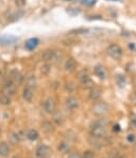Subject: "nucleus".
Instances as JSON below:
<instances>
[{"label":"nucleus","instance_id":"1","mask_svg":"<svg viewBox=\"0 0 136 158\" xmlns=\"http://www.w3.org/2000/svg\"><path fill=\"white\" fill-rule=\"evenodd\" d=\"M107 121L104 119L99 120L93 123L91 127V135L96 138H102V137L107 136V131H105V125H107Z\"/></svg>","mask_w":136,"mask_h":158},{"label":"nucleus","instance_id":"2","mask_svg":"<svg viewBox=\"0 0 136 158\" xmlns=\"http://www.w3.org/2000/svg\"><path fill=\"white\" fill-rule=\"evenodd\" d=\"M109 105L107 103L103 101H99V102H95L94 105L91 106V111L93 114H95L97 116H104L105 114L109 113Z\"/></svg>","mask_w":136,"mask_h":158},{"label":"nucleus","instance_id":"3","mask_svg":"<svg viewBox=\"0 0 136 158\" xmlns=\"http://www.w3.org/2000/svg\"><path fill=\"white\" fill-rule=\"evenodd\" d=\"M107 52L109 54V56H111L114 60H119L121 56H122V48L119 45H116V44H112L110 45L107 49Z\"/></svg>","mask_w":136,"mask_h":158},{"label":"nucleus","instance_id":"4","mask_svg":"<svg viewBox=\"0 0 136 158\" xmlns=\"http://www.w3.org/2000/svg\"><path fill=\"white\" fill-rule=\"evenodd\" d=\"M2 94H6L9 97H13L16 94V85L12 82L10 78L6 80L3 84V88H2Z\"/></svg>","mask_w":136,"mask_h":158},{"label":"nucleus","instance_id":"5","mask_svg":"<svg viewBox=\"0 0 136 158\" xmlns=\"http://www.w3.org/2000/svg\"><path fill=\"white\" fill-rule=\"evenodd\" d=\"M50 153H51L50 148L46 145H41L35 151V155L37 158H49Z\"/></svg>","mask_w":136,"mask_h":158},{"label":"nucleus","instance_id":"6","mask_svg":"<svg viewBox=\"0 0 136 158\" xmlns=\"http://www.w3.org/2000/svg\"><path fill=\"white\" fill-rule=\"evenodd\" d=\"M44 110L47 114H53L56 110V103L52 98H48L44 102Z\"/></svg>","mask_w":136,"mask_h":158},{"label":"nucleus","instance_id":"7","mask_svg":"<svg viewBox=\"0 0 136 158\" xmlns=\"http://www.w3.org/2000/svg\"><path fill=\"white\" fill-rule=\"evenodd\" d=\"M10 79L12 80V82L15 85H20L22 82H24V80H25L24 75H22V74L20 73L18 70H16V69H13V70L11 71Z\"/></svg>","mask_w":136,"mask_h":158},{"label":"nucleus","instance_id":"8","mask_svg":"<svg viewBox=\"0 0 136 158\" xmlns=\"http://www.w3.org/2000/svg\"><path fill=\"white\" fill-rule=\"evenodd\" d=\"M65 104H66V107L70 110H76V108L79 107V101H78V99L75 97L67 98V99H66Z\"/></svg>","mask_w":136,"mask_h":158},{"label":"nucleus","instance_id":"9","mask_svg":"<svg viewBox=\"0 0 136 158\" xmlns=\"http://www.w3.org/2000/svg\"><path fill=\"white\" fill-rule=\"evenodd\" d=\"M54 53L55 51L52 50V49H47L43 52L41 54V60H43L45 63H48L50 61H53V57H54Z\"/></svg>","mask_w":136,"mask_h":158},{"label":"nucleus","instance_id":"10","mask_svg":"<svg viewBox=\"0 0 136 158\" xmlns=\"http://www.w3.org/2000/svg\"><path fill=\"white\" fill-rule=\"evenodd\" d=\"M64 68H65V70L68 71V72H72V71H75L76 68H77V62H76V60L72 59V57H69L67 61L65 62V66H64Z\"/></svg>","mask_w":136,"mask_h":158},{"label":"nucleus","instance_id":"11","mask_svg":"<svg viewBox=\"0 0 136 158\" xmlns=\"http://www.w3.org/2000/svg\"><path fill=\"white\" fill-rule=\"evenodd\" d=\"M36 85H37V80H36L35 74L33 73L29 74L26 79V87H29L31 88V89H33V88L36 87Z\"/></svg>","mask_w":136,"mask_h":158},{"label":"nucleus","instance_id":"12","mask_svg":"<svg viewBox=\"0 0 136 158\" xmlns=\"http://www.w3.org/2000/svg\"><path fill=\"white\" fill-rule=\"evenodd\" d=\"M101 94H102L101 88L94 86L91 89V91H89V98H91V100H93V101H97V100L101 97Z\"/></svg>","mask_w":136,"mask_h":158},{"label":"nucleus","instance_id":"13","mask_svg":"<svg viewBox=\"0 0 136 158\" xmlns=\"http://www.w3.org/2000/svg\"><path fill=\"white\" fill-rule=\"evenodd\" d=\"M38 44H40V40H38V38H30L28 39L26 41V44H25V47H26L27 50H34L36 47L38 46Z\"/></svg>","mask_w":136,"mask_h":158},{"label":"nucleus","instance_id":"14","mask_svg":"<svg viewBox=\"0 0 136 158\" xmlns=\"http://www.w3.org/2000/svg\"><path fill=\"white\" fill-rule=\"evenodd\" d=\"M94 71H95L96 75L98 76L99 79H101V80H104V79L107 78V71H105V69L103 68L102 66H100V65H97L95 68H94Z\"/></svg>","mask_w":136,"mask_h":158},{"label":"nucleus","instance_id":"15","mask_svg":"<svg viewBox=\"0 0 136 158\" xmlns=\"http://www.w3.org/2000/svg\"><path fill=\"white\" fill-rule=\"evenodd\" d=\"M94 85H95V83H94V81L89 76L81 80V87L83 89H91L94 87Z\"/></svg>","mask_w":136,"mask_h":158},{"label":"nucleus","instance_id":"16","mask_svg":"<svg viewBox=\"0 0 136 158\" xmlns=\"http://www.w3.org/2000/svg\"><path fill=\"white\" fill-rule=\"evenodd\" d=\"M22 98L26 102H31L33 99V90L29 87H26L22 91Z\"/></svg>","mask_w":136,"mask_h":158},{"label":"nucleus","instance_id":"17","mask_svg":"<svg viewBox=\"0 0 136 158\" xmlns=\"http://www.w3.org/2000/svg\"><path fill=\"white\" fill-rule=\"evenodd\" d=\"M9 154H10V148H9L8 143L0 142V156L8 157Z\"/></svg>","mask_w":136,"mask_h":158},{"label":"nucleus","instance_id":"18","mask_svg":"<svg viewBox=\"0 0 136 158\" xmlns=\"http://www.w3.org/2000/svg\"><path fill=\"white\" fill-rule=\"evenodd\" d=\"M17 40L15 36H2L0 37V45H11Z\"/></svg>","mask_w":136,"mask_h":158},{"label":"nucleus","instance_id":"19","mask_svg":"<svg viewBox=\"0 0 136 158\" xmlns=\"http://www.w3.org/2000/svg\"><path fill=\"white\" fill-rule=\"evenodd\" d=\"M53 121L56 123L57 125H62L64 122V118H63V115H62V113H60V111L55 110L53 114Z\"/></svg>","mask_w":136,"mask_h":158},{"label":"nucleus","instance_id":"20","mask_svg":"<svg viewBox=\"0 0 136 158\" xmlns=\"http://www.w3.org/2000/svg\"><path fill=\"white\" fill-rule=\"evenodd\" d=\"M41 129H43V131L46 132V133H51V132H53L54 127H53V125L51 124V122L45 121L41 123Z\"/></svg>","mask_w":136,"mask_h":158},{"label":"nucleus","instance_id":"21","mask_svg":"<svg viewBox=\"0 0 136 158\" xmlns=\"http://www.w3.org/2000/svg\"><path fill=\"white\" fill-rule=\"evenodd\" d=\"M9 142L13 145H18V142H19V134H17V133L11 134L10 136H9Z\"/></svg>","mask_w":136,"mask_h":158},{"label":"nucleus","instance_id":"22","mask_svg":"<svg viewBox=\"0 0 136 158\" xmlns=\"http://www.w3.org/2000/svg\"><path fill=\"white\" fill-rule=\"evenodd\" d=\"M0 104H1V105H3V106L10 105V104H11V97L2 94L1 96H0Z\"/></svg>","mask_w":136,"mask_h":158},{"label":"nucleus","instance_id":"23","mask_svg":"<svg viewBox=\"0 0 136 158\" xmlns=\"http://www.w3.org/2000/svg\"><path fill=\"white\" fill-rule=\"evenodd\" d=\"M27 138L29 139V140H36V139L38 138V133L37 131H35V129H30V131H28L27 133Z\"/></svg>","mask_w":136,"mask_h":158},{"label":"nucleus","instance_id":"24","mask_svg":"<svg viewBox=\"0 0 136 158\" xmlns=\"http://www.w3.org/2000/svg\"><path fill=\"white\" fill-rule=\"evenodd\" d=\"M50 70H51V66H50L48 63H45L44 65H41V73L43 74V75H48L50 72Z\"/></svg>","mask_w":136,"mask_h":158},{"label":"nucleus","instance_id":"25","mask_svg":"<svg viewBox=\"0 0 136 158\" xmlns=\"http://www.w3.org/2000/svg\"><path fill=\"white\" fill-rule=\"evenodd\" d=\"M69 150H70V145H69V142H62V143H60V145H59V151H60V152L67 153Z\"/></svg>","mask_w":136,"mask_h":158},{"label":"nucleus","instance_id":"26","mask_svg":"<svg viewBox=\"0 0 136 158\" xmlns=\"http://www.w3.org/2000/svg\"><path fill=\"white\" fill-rule=\"evenodd\" d=\"M63 56H64V54H63V52H62L61 50H60V51H55L53 61H52V62H54L55 64H57V63H61L62 59H63Z\"/></svg>","mask_w":136,"mask_h":158},{"label":"nucleus","instance_id":"27","mask_svg":"<svg viewBox=\"0 0 136 158\" xmlns=\"http://www.w3.org/2000/svg\"><path fill=\"white\" fill-rule=\"evenodd\" d=\"M116 81H117V84H118V86H120V87H124V85H126V79H124L123 75H117Z\"/></svg>","mask_w":136,"mask_h":158},{"label":"nucleus","instance_id":"28","mask_svg":"<svg viewBox=\"0 0 136 158\" xmlns=\"http://www.w3.org/2000/svg\"><path fill=\"white\" fill-rule=\"evenodd\" d=\"M78 76H79L80 80H83V79H85V78H88L89 71L87 70V69H83V70H81L79 73H78Z\"/></svg>","mask_w":136,"mask_h":158},{"label":"nucleus","instance_id":"29","mask_svg":"<svg viewBox=\"0 0 136 158\" xmlns=\"http://www.w3.org/2000/svg\"><path fill=\"white\" fill-rule=\"evenodd\" d=\"M75 88H76V86H75V84H73L72 82H67V83H66L65 89L67 90L68 92H72L73 90H75Z\"/></svg>","mask_w":136,"mask_h":158},{"label":"nucleus","instance_id":"30","mask_svg":"<svg viewBox=\"0 0 136 158\" xmlns=\"http://www.w3.org/2000/svg\"><path fill=\"white\" fill-rule=\"evenodd\" d=\"M83 158H95V154L91 151H86L83 154Z\"/></svg>","mask_w":136,"mask_h":158},{"label":"nucleus","instance_id":"31","mask_svg":"<svg viewBox=\"0 0 136 158\" xmlns=\"http://www.w3.org/2000/svg\"><path fill=\"white\" fill-rule=\"evenodd\" d=\"M82 3L85 6H94L96 3V0H82Z\"/></svg>","mask_w":136,"mask_h":158},{"label":"nucleus","instance_id":"32","mask_svg":"<svg viewBox=\"0 0 136 158\" xmlns=\"http://www.w3.org/2000/svg\"><path fill=\"white\" fill-rule=\"evenodd\" d=\"M135 138H136V136L134 134H130V135H128V137H126V140H128L129 142H134Z\"/></svg>","mask_w":136,"mask_h":158},{"label":"nucleus","instance_id":"33","mask_svg":"<svg viewBox=\"0 0 136 158\" xmlns=\"http://www.w3.org/2000/svg\"><path fill=\"white\" fill-rule=\"evenodd\" d=\"M15 3L17 6H24L26 3V0H15Z\"/></svg>","mask_w":136,"mask_h":158},{"label":"nucleus","instance_id":"34","mask_svg":"<svg viewBox=\"0 0 136 158\" xmlns=\"http://www.w3.org/2000/svg\"><path fill=\"white\" fill-rule=\"evenodd\" d=\"M67 158H83L81 155L78 154V153H72V154H70Z\"/></svg>","mask_w":136,"mask_h":158},{"label":"nucleus","instance_id":"35","mask_svg":"<svg viewBox=\"0 0 136 158\" xmlns=\"http://www.w3.org/2000/svg\"><path fill=\"white\" fill-rule=\"evenodd\" d=\"M131 126H132L133 129H136V117H133L132 119H131Z\"/></svg>","mask_w":136,"mask_h":158},{"label":"nucleus","instance_id":"36","mask_svg":"<svg viewBox=\"0 0 136 158\" xmlns=\"http://www.w3.org/2000/svg\"><path fill=\"white\" fill-rule=\"evenodd\" d=\"M113 129H114L115 132H119V131H120V126H119V125H115Z\"/></svg>","mask_w":136,"mask_h":158},{"label":"nucleus","instance_id":"37","mask_svg":"<svg viewBox=\"0 0 136 158\" xmlns=\"http://www.w3.org/2000/svg\"><path fill=\"white\" fill-rule=\"evenodd\" d=\"M119 158H126V156H121V157H119Z\"/></svg>","mask_w":136,"mask_h":158},{"label":"nucleus","instance_id":"38","mask_svg":"<svg viewBox=\"0 0 136 158\" xmlns=\"http://www.w3.org/2000/svg\"><path fill=\"white\" fill-rule=\"evenodd\" d=\"M13 158H19V157H18V156H14Z\"/></svg>","mask_w":136,"mask_h":158},{"label":"nucleus","instance_id":"39","mask_svg":"<svg viewBox=\"0 0 136 158\" xmlns=\"http://www.w3.org/2000/svg\"><path fill=\"white\" fill-rule=\"evenodd\" d=\"M113 1H119V0H113Z\"/></svg>","mask_w":136,"mask_h":158},{"label":"nucleus","instance_id":"40","mask_svg":"<svg viewBox=\"0 0 136 158\" xmlns=\"http://www.w3.org/2000/svg\"><path fill=\"white\" fill-rule=\"evenodd\" d=\"M66 1H70V0H66Z\"/></svg>","mask_w":136,"mask_h":158}]
</instances>
